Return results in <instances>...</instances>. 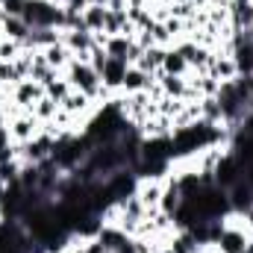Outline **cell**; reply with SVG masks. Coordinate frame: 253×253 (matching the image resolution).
Segmentation results:
<instances>
[{
  "mask_svg": "<svg viewBox=\"0 0 253 253\" xmlns=\"http://www.w3.org/2000/svg\"><path fill=\"white\" fill-rule=\"evenodd\" d=\"M24 9H27V0H6L0 6V12L9 15V18H24Z\"/></svg>",
  "mask_w": 253,
  "mask_h": 253,
  "instance_id": "cell-26",
  "label": "cell"
},
{
  "mask_svg": "<svg viewBox=\"0 0 253 253\" xmlns=\"http://www.w3.org/2000/svg\"><path fill=\"white\" fill-rule=\"evenodd\" d=\"M42 53H44V59H47V65H50V68H56V71H62V68H68V62L74 59V56H71V50L65 47V42H56V44L44 47Z\"/></svg>",
  "mask_w": 253,
  "mask_h": 253,
  "instance_id": "cell-14",
  "label": "cell"
},
{
  "mask_svg": "<svg viewBox=\"0 0 253 253\" xmlns=\"http://www.w3.org/2000/svg\"><path fill=\"white\" fill-rule=\"evenodd\" d=\"M126 9H109L106 6V21H103V33L106 36H121V30L126 27Z\"/></svg>",
  "mask_w": 253,
  "mask_h": 253,
  "instance_id": "cell-17",
  "label": "cell"
},
{
  "mask_svg": "<svg viewBox=\"0 0 253 253\" xmlns=\"http://www.w3.org/2000/svg\"><path fill=\"white\" fill-rule=\"evenodd\" d=\"M106 253H109V251H106Z\"/></svg>",
  "mask_w": 253,
  "mask_h": 253,
  "instance_id": "cell-36",
  "label": "cell"
},
{
  "mask_svg": "<svg viewBox=\"0 0 253 253\" xmlns=\"http://www.w3.org/2000/svg\"><path fill=\"white\" fill-rule=\"evenodd\" d=\"M147 33L153 36V44H159V47H165V44L171 42V36H168V30H165V24H159V21H153V24L147 27Z\"/></svg>",
  "mask_w": 253,
  "mask_h": 253,
  "instance_id": "cell-25",
  "label": "cell"
},
{
  "mask_svg": "<svg viewBox=\"0 0 253 253\" xmlns=\"http://www.w3.org/2000/svg\"><path fill=\"white\" fill-rule=\"evenodd\" d=\"M71 91H74V85L68 83V77H65V80H59V77H56V80H53V83L44 88V94H47L50 100H56V103H62V100L68 97V94H71Z\"/></svg>",
  "mask_w": 253,
  "mask_h": 253,
  "instance_id": "cell-23",
  "label": "cell"
},
{
  "mask_svg": "<svg viewBox=\"0 0 253 253\" xmlns=\"http://www.w3.org/2000/svg\"><path fill=\"white\" fill-rule=\"evenodd\" d=\"M42 97H44V85H39L36 80H24V83H18V85L12 88V100H15L18 106L30 109V112H33V106H36Z\"/></svg>",
  "mask_w": 253,
  "mask_h": 253,
  "instance_id": "cell-6",
  "label": "cell"
},
{
  "mask_svg": "<svg viewBox=\"0 0 253 253\" xmlns=\"http://www.w3.org/2000/svg\"><path fill=\"white\" fill-rule=\"evenodd\" d=\"M168 248H171L174 253H200V245H197V239L191 236L189 230L171 233V242H168Z\"/></svg>",
  "mask_w": 253,
  "mask_h": 253,
  "instance_id": "cell-16",
  "label": "cell"
},
{
  "mask_svg": "<svg viewBox=\"0 0 253 253\" xmlns=\"http://www.w3.org/2000/svg\"><path fill=\"white\" fill-rule=\"evenodd\" d=\"M233 3H253V0H233Z\"/></svg>",
  "mask_w": 253,
  "mask_h": 253,
  "instance_id": "cell-31",
  "label": "cell"
},
{
  "mask_svg": "<svg viewBox=\"0 0 253 253\" xmlns=\"http://www.w3.org/2000/svg\"><path fill=\"white\" fill-rule=\"evenodd\" d=\"M153 80H156L153 74H144L141 68L129 65V68H126V77H124V85H121V88H124L126 94H135V91H147V85H150Z\"/></svg>",
  "mask_w": 253,
  "mask_h": 253,
  "instance_id": "cell-11",
  "label": "cell"
},
{
  "mask_svg": "<svg viewBox=\"0 0 253 253\" xmlns=\"http://www.w3.org/2000/svg\"><path fill=\"white\" fill-rule=\"evenodd\" d=\"M24 21H27L30 30L53 27V30H62L65 33V6H56L50 0H27Z\"/></svg>",
  "mask_w": 253,
  "mask_h": 253,
  "instance_id": "cell-1",
  "label": "cell"
},
{
  "mask_svg": "<svg viewBox=\"0 0 253 253\" xmlns=\"http://www.w3.org/2000/svg\"><path fill=\"white\" fill-rule=\"evenodd\" d=\"M68 83L74 85V91H83L85 97H100L103 91V83H100V74L91 68L88 62H80V59H71L68 62Z\"/></svg>",
  "mask_w": 253,
  "mask_h": 253,
  "instance_id": "cell-2",
  "label": "cell"
},
{
  "mask_svg": "<svg viewBox=\"0 0 253 253\" xmlns=\"http://www.w3.org/2000/svg\"><path fill=\"white\" fill-rule=\"evenodd\" d=\"M0 24H3V33H6L12 42H24V39L30 36V27H27L24 18H9V15L0 12Z\"/></svg>",
  "mask_w": 253,
  "mask_h": 253,
  "instance_id": "cell-15",
  "label": "cell"
},
{
  "mask_svg": "<svg viewBox=\"0 0 253 253\" xmlns=\"http://www.w3.org/2000/svg\"><path fill=\"white\" fill-rule=\"evenodd\" d=\"M227 197H230V209L233 212H239V215H248L253 209V186L242 177L236 186H230L227 189Z\"/></svg>",
  "mask_w": 253,
  "mask_h": 253,
  "instance_id": "cell-5",
  "label": "cell"
},
{
  "mask_svg": "<svg viewBox=\"0 0 253 253\" xmlns=\"http://www.w3.org/2000/svg\"><path fill=\"white\" fill-rule=\"evenodd\" d=\"M132 42H135V39H126V36H109L106 44H103V50H106L112 59H124L126 62V50H129Z\"/></svg>",
  "mask_w": 253,
  "mask_h": 253,
  "instance_id": "cell-19",
  "label": "cell"
},
{
  "mask_svg": "<svg viewBox=\"0 0 253 253\" xmlns=\"http://www.w3.org/2000/svg\"><path fill=\"white\" fill-rule=\"evenodd\" d=\"M0 194H3V186H0Z\"/></svg>",
  "mask_w": 253,
  "mask_h": 253,
  "instance_id": "cell-33",
  "label": "cell"
},
{
  "mask_svg": "<svg viewBox=\"0 0 253 253\" xmlns=\"http://www.w3.org/2000/svg\"><path fill=\"white\" fill-rule=\"evenodd\" d=\"M88 103H91V97H85L83 91H71L68 97H65L62 103H59V109H65V112H71L74 118H80L85 109H88Z\"/></svg>",
  "mask_w": 253,
  "mask_h": 253,
  "instance_id": "cell-18",
  "label": "cell"
},
{
  "mask_svg": "<svg viewBox=\"0 0 253 253\" xmlns=\"http://www.w3.org/2000/svg\"><path fill=\"white\" fill-rule=\"evenodd\" d=\"M15 141H12V132H9V126H0V153L3 150H9Z\"/></svg>",
  "mask_w": 253,
  "mask_h": 253,
  "instance_id": "cell-27",
  "label": "cell"
},
{
  "mask_svg": "<svg viewBox=\"0 0 253 253\" xmlns=\"http://www.w3.org/2000/svg\"><path fill=\"white\" fill-rule=\"evenodd\" d=\"M165 50L168 47H159V44H153V47H147L144 53H141V59H138V65L135 68H141L144 74H159L162 71V62H165Z\"/></svg>",
  "mask_w": 253,
  "mask_h": 253,
  "instance_id": "cell-12",
  "label": "cell"
},
{
  "mask_svg": "<svg viewBox=\"0 0 253 253\" xmlns=\"http://www.w3.org/2000/svg\"><path fill=\"white\" fill-rule=\"evenodd\" d=\"M21 53H24V44H21V42L3 39V44H0V62H15Z\"/></svg>",
  "mask_w": 253,
  "mask_h": 253,
  "instance_id": "cell-24",
  "label": "cell"
},
{
  "mask_svg": "<svg viewBox=\"0 0 253 253\" xmlns=\"http://www.w3.org/2000/svg\"><path fill=\"white\" fill-rule=\"evenodd\" d=\"M242 174H245L242 162H239L233 153H227V156H221L218 165H215V186L230 189V186H236V183L242 180Z\"/></svg>",
  "mask_w": 253,
  "mask_h": 253,
  "instance_id": "cell-4",
  "label": "cell"
},
{
  "mask_svg": "<svg viewBox=\"0 0 253 253\" xmlns=\"http://www.w3.org/2000/svg\"><path fill=\"white\" fill-rule=\"evenodd\" d=\"M147 3H153V0H147Z\"/></svg>",
  "mask_w": 253,
  "mask_h": 253,
  "instance_id": "cell-35",
  "label": "cell"
},
{
  "mask_svg": "<svg viewBox=\"0 0 253 253\" xmlns=\"http://www.w3.org/2000/svg\"><path fill=\"white\" fill-rule=\"evenodd\" d=\"M39 118L27 109V112H21V115H15L12 118V124H9V132H12V141L15 144H27V141H33L36 135H39Z\"/></svg>",
  "mask_w": 253,
  "mask_h": 253,
  "instance_id": "cell-3",
  "label": "cell"
},
{
  "mask_svg": "<svg viewBox=\"0 0 253 253\" xmlns=\"http://www.w3.org/2000/svg\"><path fill=\"white\" fill-rule=\"evenodd\" d=\"M126 68H129V65H126L124 59H112V56H109V59H106V68L100 71V83H103L109 91H112V88H121V85H124V77H126Z\"/></svg>",
  "mask_w": 253,
  "mask_h": 253,
  "instance_id": "cell-9",
  "label": "cell"
},
{
  "mask_svg": "<svg viewBox=\"0 0 253 253\" xmlns=\"http://www.w3.org/2000/svg\"><path fill=\"white\" fill-rule=\"evenodd\" d=\"M56 112H59V103H56V100H50L47 94H44V97H42V100H39V103L33 106V115H36V118H39L42 124L53 121V115H56Z\"/></svg>",
  "mask_w": 253,
  "mask_h": 253,
  "instance_id": "cell-22",
  "label": "cell"
},
{
  "mask_svg": "<svg viewBox=\"0 0 253 253\" xmlns=\"http://www.w3.org/2000/svg\"><path fill=\"white\" fill-rule=\"evenodd\" d=\"M230 27H233V33H251L253 30V3H233L230 6Z\"/></svg>",
  "mask_w": 253,
  "mask_h": 253,
  "instance_id": "cell-10",
  "label": "cell"
},
{
  "mask_svg": "<svg viewBox=\"0 0 253 253\" xmlns=\"http://www.w3.org/2000/svg\"><path fill=\"white\" fill-rule=\"evenodd\" d=\"M97 242L103 245V251L118 253V251H124L126 245L132 242V236H126L118 224H103V227H100V233H97Z\"/></svg>",
  "mask_w": 253,
  "mask_h": 253,
  "instance_id": "cell-7",
  "label": "cell"
},
{
  "mask_svg": "<svg viewBox=\"0 0 253 253\" xmlns=\"http://www.w3.org/2000/svg\"><path fill=\"white\" fill-rule=\"evenodd\" d=\"M3 3H6V0H0V6H3Z\"/></svg>",
  "mask_w": 253,
  "mask_h": 253,
  "instance_id": "cell-32",
  "label": "cell"
},
{
  "mask_svg": "<svg viewBox=\"0 0 253 253\" xmlns=\"http://www.w3.org/2000/svg\"><path fill=\"white\" fill-rule=\"evenodd\" d=\"M0 44H3V39H0Z\"/></svg>",
  "mask_w": 253,
  "mask_h": 253,
  "instance_id": "cell-34",
  "label": "cell"
},
{
  "mask_svg": "<svg viewBox=\"0 0 253 253\" xmlns=\"http://www.w3.org/2000/svg\"><path fill=\"white\" fill-rule=\"evenodd\" d=\"M189 62L183 59V53L177 47L165 50V62H162V74H174V77H189Z\"/></svg>",
  "mask_w": 253,
  "mask_h": 253,
  "instance_id": "cell-13",
  "label": "cell"
},
{
  "mask_svg": "<svg viewBox=\"0 0 253 253\" xmlns=\"http://www.w3.org/2000/svg\"><path fill=\"white\" fill-rule=\"evenodd\" d=\"M88 6H109V0H88Z\"/></svg>",
  "mask_w": 253,
  "mask_h": 253,
  "instance_id": "cell-29",
  "label": "cell"
},
{
  "mask_svg": "<svg viewBox=\"0 0 253 253\" xmlns=\"http://www.w3.org/2000/svg\"><path fill=\"white\" fill-rule=\"evenodd\" d=\"M6 121H9V112H6V106H0V126H6Z\"/></svg>",
  "mask_w": 253,
  "mask_h": 253,
  "instance_id": "cell-28",
  "label": "cell"
},
{
  "mask_svg": "<svg viewBox=\"0 0 253 253\" xmlns=\"http://www.w3.org/2000/svg\"><path fill=\"white\" fill-rule=\"evenodd\" d=\"M138 197H141V203H144L147 209H159V197H162V186H159L156 180H150V183H144V186L138 189Z\"/></svg>",
  "mask_w": 253,
  "mask_h": 253,
  "instance_id": "cell-21",
  "label": "cell"
},
{
  "mask_svg": "<svg viewBox=\"0 0 253 253\" xmlns=\"http://www.w3.org/2000/svg\"><path fill=\"white\" fill-rule=\"evenodd\" d=\"M248 239H251V233H245L242 227H224V233L218 236V251L221 253H242L245 251V245H248Z\"/></svg>",
  "mask_w": 253,
  "mask_h": 253,
  "instance_id": "cell-8",
  "label": "cell"
},
{
  "mask_svg": "<svg viewBox=\"0 0 253 253\" xmlns=\"http://www.w3.org/2000/svg\"><path fill=\"white\" fill-rule=\"evenodd\" d=\"M248 221H251V227H253V209H251V212H248Z\"/></svg>",
  "mask_w": 253,
  "mask_h": 253,
  "instance_id": "cell-30",
  "label": "cell"
},
{
  "mask_svg": "<svg viewBox=\"0 0 253 253\" xmlns=\"http://www.w3.org/2000/svg\"><path fill=\"white\" fill-rule=\"evenodd\" d=\"M83 21L88 27V33H103V21H106V6H88L83 12Z\"/></svg>",
  "mask_w": 253,
  "mask_h": 253,
  "instance_id": "cell-20",
  "label": "cell"
}]
</instances>
